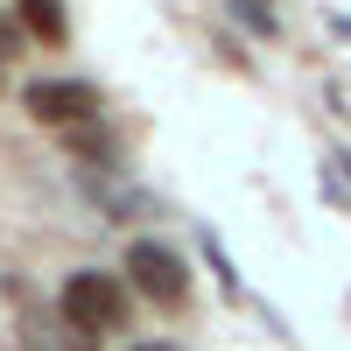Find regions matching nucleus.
Wrapping results in <instances>:
<instances>
[{"mask_svg":"<svg viewBox=\"0 0 351 351\" xmlns=\"http://www.w3.org/2000/svg\"><path fill=\"white\" fill-rule=\"evenodd\" d=\"M56 316H64L71 330H84V337L120 330L127 324V281L106 274V267H77V274H64V288H56Z\"/></svg>","mask_w":351,"mask_h":351,"instance_id":"1","label":"nucleus"},{"mask_svg":"<svg viewBox=\"0 0 351 351\" xmlns=\"http://www.w3.org/2000/svg\"><path fill=\"white\" fill-rule=\"evenodd\" d=\"M127 281H134L148 302H183V295H190L183 253L162 246V239H134V246H127Z\"/></svg>","mask_w":351,"mask_h":351,"instance_id":"2","label":"nucleus"},{"mask_svg":"<svg viewBox=\"0 0 351 351\" xmlns=\"http://www.w3.org/2000/svg\"><path fill=\"white\" fill-rule=\"evenodd\" d=\"M21 106L36 112L43 127H84V120L99 112V99L84 92V84H71V77H36V84L21 92Z\"/></svg>","mask_w":351,"mask_h":351,"instance_id":"3","label":"nucleus"},{"mask_svg":"<svg viewBox=\"0 0 351 351\" xmlns=\"http://www.w3.org/2000/svg\"><path fill=\"white\" fill-rule=\"evenodd\" d=\"M28 344H36V351H92L99 337H84V330H71L64 316H28Z\"/></svg>","mask_w":351,"mask_h":351,"instance_id":"4","label":"nucleus"},{"mask_svg":"<svg viewBox=\"0 0 351 351\" xmlns=\"http://www.w3.org/2000/svg\"><path fill=\"white\" fill-rule=\"evenodd\" d=\"M14 14H21V28H28V36H36V43H64V8H56V0H14Z\"/></svg>","mask_w":351,"mask_h":351,"instance_id":"5","label":"nucleus"},{"mask_svg":"<svg viewBox=\"0 0 351 351\" xmlns=\"http://www.w3.org/2000/svg\"><path fill=\"white\" fill-rule=\"evenodd\" d=\"M0 56H21V36H14L8 21H0Z\"/></svg>","mask_w":351,"mask_h":351,"instance_id":"6","label":"nucleus"},{"mask_svg":"<svg viewBox=\"0 0 351 351\" xmlns=\"http://www.w3.org/2000/svg\"><path fill=\"white\" fill-rule=\"evenodd\" d=\"M134 351H169V344H134Z\"/></svg>","mask_w":351,"mask_h":351,"instance_id":"7","label":"nucleus"}]
</instances>
